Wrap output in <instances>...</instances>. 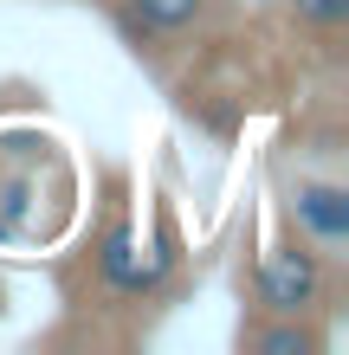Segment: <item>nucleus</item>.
<instances>
[{
	"label": "nucleus",
	"instance_id": "1",
	"mask_svg": "<svg viewBox=\"0 0 349 355\" xmlns=\"http://www.w3.org/2000/svg\"><path fill=\"white\" fill-rule=\"evenodd\" d=\"M253 304L259 310H284V317H317V310H330V259L304 233L272 239L259 252V271H253Z\"/></svg>",
	"mask_w": 349,
	"mask_h": 355
},
{
	"label": "nucleus",
	"instance_id": "2",
	"mask_svg": "<svg viewBox=\"0 0 349 355\" xmlns=\"http://www.w3.org/2000/svg\"><path fill=\"white\" fill-rule=\"evenodd\" d=\"M291 220H298V233L311 239L323 259H343L349 252V187L343 181L304 175L291 187Z\"/></svg>",
	"mask_w": 349,
	"mask_h": 355
},
{
	"label": "nucleus",
	"instance_id": "3",
	"mask_svg": "<svg viewBox=\"0 0 349 355\" xmlns=\"http://www.w3.org/2000/svg\"><path fill=\"white\" fill-rule=\"evenodd\" d=\"M220 13H227V0H117V19H123V33H136V46L142 39L207 33Z\"/></svg>",
	"mask_w": 349,
	"mask_h": 355
},
{
	"label": "nucleus",
	"instance_id": "4",
	"mask_svg": "<svg viewBox=\"0 0 349 355\" xmlns=\"http://www.w3.org/2000/svg\"><path fill=\"white\" fill-rule=\"evenodd\" d=\"M246 355H323V323L317 317H284V310H259L239 329Z\"/></svg>",
	"mask_w": 349,
	"mask_h": 355
},
{
	"label": "nucleus",
	"instance_id": "5",
	"mask_svg": "<svg viewBox=\"0 0 349 355\" xmlns=\"http://www.w3.org/2000/svg\"><path fill=\"white\" fill-rule=\"evenodd\" d=\"M284 13H291L304 33H317V39H337L349 26V0H284Z\"/></svg>",
	"mask_w": 349,
	"mask_h": 355
}]
</instances>
